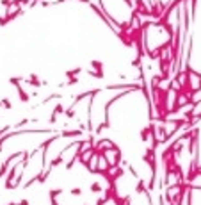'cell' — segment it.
Here are the masks:
<instances>
[{
	"instance_id": "cell-1",
	"label": "cell",
	"mask_w": 201,
	"mask_h": 205,
	"mask_svg": "<svg viewBox=\"0 0 201 205\" xmlns=\"http://www.w3.org/2000/svg\"><path fill=\"white\" fill-rule=\"evenodd\" d=\"M141 30L144 38V48L150 54H157L160 48H166L173 39V29L166 27L164 23H157V20Z\"/></svg>"
}]
</instances>
